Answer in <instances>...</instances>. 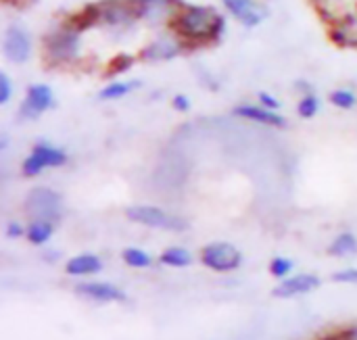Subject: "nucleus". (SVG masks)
Masks as SVG:
<instances>
[{
	"label": "nucleus",
	"mask_w": 357,
	"mask_h": 340,
	"mask_svg": "<svg viewBox=\"0 0 357 340\" xmlns=\"http://www.w3.org/2000/svg\"><path fill=\"white\" fill-rule=\"evenodd\" d=\"M176 109H180V111H184V109H188V100H186V96H176Z\"/></svg>",
	"instance_id": "c85d7f7f"
},
{
	"label": "nucleus",
	"mask_w": 357,
	"mask_h": 340,
	"mask_svg": "<svg viewBox=\"0 0 357 340\" xmlns=\"http://www.w3.org/2000/svg\"><path fill=\"white\" fill-rule=\"evenodd\" d=\"M333 282L337 284H357V268H347L333 274Z\"/></svg>",
	"instance_id": "b1692460"
},
{
	"label": "nucleus",
	"mask_w": 357,
	"mask_h": 340,
	"mask_svg": "<svg viewBox=\"0 0 357 340\" xmlns=\"http://www.w3.org/2000/svg\"><path fill=\"white\" fill-rule=\"evenodd\" d=\"M56 232V224L54 222H48V219H29L27 224V242H31L33 247H42L46 245Z\"/></svg>",
	"instance_id": "2eb2a0df"
},
{
	"label": "nucleus",
	"mask_w": 357,
	"mask_h": 340,
	"mask_svg": "<svg viewBox=\"0 0 357 340\" xmlns=\"http://www.w3.org/2000/svg\"><path fill=\"white\" fill-rule=\"evenodd\" d=\"M234 115L261 123V125H270V128H284L287 119L282 115H278L274 109H266V107H255V105H243L238 109H234Z\"/></svg>",
	"instance_id": "4468645a"
},
{
	"label": "nucleus",
	"mask_w": 357,
	"mask_h": 340,
	"mask_svg": "<svg viewBox=\"0 0 357 340\" xmlns=\"http://www.w3.org/2000/svg\"><path fill=\"white\" fill-rule=\"evenodd\" d=\"M98 23L107 27H130L149 19V0H100L94 2Z\"/></svg>",
	"instance_id": "f03ea898"
},
{
	"label": "nucleus",
	"mask_w": 357,
	"mask_h": 340,
	"mask_svg": "<svg viewBox=\"0 0 357 340\" xmlns=\"http://www.w3.org/2000/svg\"><path fill=\"white\" fill-rule=\"evenodd\" d=\"M159 263L165 268H174V270H184L190 268L195 263V257L190 251L182 249V247H169L165 251H161L159 255Z\"/></svg>",
	"instance_id": "dca6fc26"
},
{
	"label": "nucleus",
	"mask_w": 357,
	"mask_h": 340,
	"mask_svg": "<svg viewBox=\"0 0 357 340\" xmlns=\"http://www.w3.org/2000/svg\"><path fill=\"white\" fill-rule=\"evenodd\" d=\"M65 163H67V155L61 148L52 144H36L31 153L25 157L21 171L25 178H33V176H40L44 169H56V167H63Z\"/></svg>",
	"instance_id": "0eeeda50"
},
{
	"label": "nucleus",
	"mask_w": 357,
	"mask_h": 340,
	"mask_svg": "<svg viewBox=\"0 0 357 340\" xmlns=\"http://www.w3.org/2000/svg\"><path fill=\"white\" fill-rule=\"evenodd\" d=\"M50 105H52V90L44 84L31 86L25 94L23 105H21V115L25 119H36L44 111H48Z\"/></svg>",
	"instance_id": "9d476101"
},
{
	"label": "nucleus",
	"mask_w": 357,
	"mask_h": 340,
	"mask_svg": "<svg viewBox=\"0 0 357 340\" xmlns=\"http://www.w3.org/2000/svg\"><path fill=\"white\" fill-rule=\"evenodd\" d=\"M132 63H134V61H132L130 56H119V59H115V61L111 63V65H113V67H111V73H115V71H117V73H119V71H126Z\"/></svg>",
	"instance_id": "a878e982"
},
{
	"label": "nucleus",
	"mask_w": 357,
	"mask_h": 340,
	"mask_svg": "<svg viewBox=\"0 0 357 340\" xmlns=\"http://www.w3.org/2000/svg\"><path fill=\"white\" fill-rule=\"evenodd\" d=\"M318 98L316 96H303L301 102H299V115L305 117V119H312L316 113H318Z\"/></svg>",
	"instance_id": "5701e85b"
},
{
	"label": "nucleus",
	"mask_w": 357,
	"mask_h": 340,
	"mask_svg": "<svg viewBox=\"0 0 357 340\" xmlns=\"http://www.w3.org/2000/svg\"><path fill=\"white\" fill-rule=\"evenodd\" d=\"M4 54L8 61L21 65L29 59L31 54V42H29V36L19 29V27H10L6 33H4Z\"/></svg>",
	"instance_id": "9b49d317"
},
{
	"label": "nucleus",
	"mask_w": 357,
	"mask_h": 340,
	"mask_svg": "<svg viewBox=\"0 0 357 340\" xmlns=\"http://www.w3.org/2000/svg\"><path fill=\"white\" fill-rule=\"evenodd\" d=\"M126 217L132 224H138L142 228H151V230H161V232H174L180 234L184 230H188V222L176 213H169L161 207L155 205H134L126 209Z\"/></svg>",
	"instance_id": "7ed1b4c3"
},
{
	"label": "nucleus",
	"mask_w": 357,
	"mask_h": 340,
	"mask_svg": "<svg viewBox=\"0 0 357 340\" xmlns=\"http://www.w3.org/2000/svg\"><path fill=\"white\" fill-rule=\"evenodd\" d=\"M268 270H270V274H272L276 280H284V278H289V276L293 274L295 263H293L289 257H274V259L270 261Z\"/></svg>",
	"instance_id": "aec40b11"
},
{
	"label": "nucleus",
	"mask_w": 357,
	"mask_h": 340,
	"mask_svg": "<svg viewBox=\"0 0 357 340\" xmlns=\"http://www.w3.org/2000/svg\"><path fill=\"white\" fill-rule=\"evenodd\" d=\"M138 84H128V82H111L102 92H100V98L105 100H113V98H123L126 94H130Z\"/></svg>",
	"instance_id": "412c9836"
},
{
	"label": "nucleus",
	"mask_w": 357,
	"mask_h": 340,
	"mask_svg": "<svg viewBox=\"0 0 357 340\" xmlns=\"http://www.w3.org/2000/svg\"><path fill=\"white\" fill-rule=\"evenodd\" d=\"M320 284L322 280L316 274H295V276L280 280L272 295L276 299H295V297L314 293L316 288H320Z\"/></svg>",
	"instance_id": "1a4fd4ad"
},
{
	"label": "nucleus",
	"mask_w": 357,
	"mask_h": 340,
	"mask_svg": "<svg viewBox=\"0 0 357 340\" xmlns=\"http://www.w3.org/2000/svg\"><path fill=\"white\" fill-rule=\"evenodd\" d=\"M331 257H354L357 255V236L351 232H341L335 236V240L328 245Z\"/></svg>",
	"instance_id": "a211bd4d"
},
{
	"label": "nucleus",
	"mask_w": 357,
	"mask_h": 340,
	"mask_svg": "<svg viewBox=\"0 0 357 340\" xmlns=\"http://www.w3.org/2000/svg\"><path fill=\"white\" fill-rule=\"evenodd\" d=\"M27 234V228L19 226V224H8L6 226V238H21Z\"/></svg>",
	"instance_id": "bb28decb"
},
{
	"label": "nucleus",
	"mask_w": 357,
	"mask_h": 340,
	"mask_svg": "<svg viewBox=\"0 0 357 340\" xmlns=\"http://www.w3.org/2000/svg\"><path fill=\"white\" fill-rule=\"evenodd\" d=\"M331 102L339 109H351L356 105V94L349 90H337L331 94Z\"/></svg>",
	"instance_id": "4be33fe9"
},
{
	"label": "nucleus",
	"mask_w": 357,
	"mask_h": 340,
	"mask_svg": "<svg viewBox=\"0 0 357 340\" xmlns=\"http://www.w3.org/2000/svg\"><path fill=\"white\" fill-rule=\"evenodd\" d=\"M172 29H176L188 42H213L224 31V19L209 6L184 4L180 10L174 13L169 21Z\"/></svg>",
	"instance_id": "f257e3e1"
},
{
	"label": "nucleus",
	"mask_w": 357,
	"mask_h": 340,
	"mask_svg": "<svg viewBox=\"0 0 357 340\" xmlns=\"http://www.w3.org/2000/svg\"><path fill=\"white\" fill-rule=\"evenodd\" d=\"M199 259L203 268L213 274H230L243 265V253L230 242H211L203 247Z\"/></svg>",
	"instance_id": "39448f33"
},
{
	"label": "nucleus",
	"mask_w": 357,
	"mask_h": 340,
	"mask_svg": "<svg viewBox=\"0 0 357 340\" xmlns=\"http://www.w3.org/2000/svg\"><path fill=\"white\" fill-rule=\"evenodd\" d=\"M44 50L52 63H71L79 54V33L63 25L44 38Z\"/></svg>",
	"instance_id": "423d86ee"
},
{
	"label": "nucleus",
	"mask_w": 357,
	"mask_h": 340,
	"mask_svg": "<svg viewBox=\"0 0 357 340\" xmlns=\"http://www.w3.org/2000/svg\"><path fill=\"white\" fill-rule=\"evenodd\" d=\"M224 4L245 27H255L266 17L261 6L255 0H224Z\"/></svg>",
	"instance_id": "ddd939ff"
},
{
	"label": "nucleus",
	"mask_w": 357,
	"mask_h": 340,
	"mask_svg": "<svg viewBox=\"0 0 357 340\" xmlns=\"http://www.w3.org/2000/svg\"><path fill=\"white\" fill-rule=\"evenodd\" d=\"M8 98H10V82L2 73L0 75V102H8Z\"/></svg>",
	"instance_id": "393cba45"
},
{
	"label": "nucleus",
	"mask_w": 357,
	"mask_h": 340,
	"mask_svg": "<svg viewBox=\"0 0 357 340\" xmlns=\"http://www.w3.org/2000/svg\"><path fill=\"white\" fill-rule=\"evenodd\" d=\"M261 102H264V105H268V109H274V111L278 109V102H276V100H272V96H268V94H261Z\"/></svg>",
	"instance_id": "cd10ccee"
},
{
	"label": "nucleus",
	"mask_w": 357,
	"mask_h": 340,
	"mask_svg": "<svg viewBox=\"0 0 357 340\" xmlns=\"http://www.w3.org/2000/svg\"><path fill=\"white\" fill-rule=\"evenodd\" d=\"M23 209L29 219H48V222L59 224L61 213H63V199L56 190L40 186V188L29 190V194L25 196Z\"/></svg>",
	"instance_id": "20e7f679"
},
{
	"label": "nucleus",
	"mask_w": 357,
	"mask_h": 340,
	"mask_svg": "<svg viewBox=\"0 0 357 340\" xmlns=\"http://www.w3.org/2000/svg\"><path fill=\"white\" fill-rule=\"evenodd\" d=\"M102 272V259L94 253H79L67 259L65 263V274L73 278H84V276H94Z\"/></svg>",
	"instance_id": "f8f14e48"
},
{
	"label": "nucleus",
	"mask_w": 357,
	"mask_h": 340,
	"mask_svg": "<svg viewBox=\"0 0 357 340\" xmlns=\"http://www.w3.org/2000/svg\"><path fill=\"white\" fill-rule=\"evenodd\" d=\"M121 261L128 268H134V270H149L153 265V257L144 249H138V247L123 249L121 251Z\"/></svg>",
	"instance_id": "6ab92c4d"
},
{
	"label": "nucleus",
	"mask_w": 357,
	"mask_h": 340,
	"mask_svg": "<svg viewBox=\"0 0 357 340\" xmlns=\"http://www.w3.org/2000/svg\"><path fill=\"white\" fill-rule=\"evenodd\" d=\"M75 295L90 299L94 303L100 305H111V303H126L128 295L123 288L111 284V282H102V280H84L79 284H75Z\"/></svg>",
	"instance_id": "6e6552de"
},
{
	"label": "nucleus",
	"mask_w": 357,
	"mask_h": 340,
	"mask_svg": "<svg viewBox=\"0 0 357 340\" xmlns=\"http://www.w3.org/2000/svg\"><path fill=\"white\" fill-rule=\"evenodd\" d=\"M180 52V42H174V40H159L155 44H151L146 50H144V59L146 61H172L176 54Z\"/></svg>",
	"instance_id": "f3484780"
}]
</instances>
